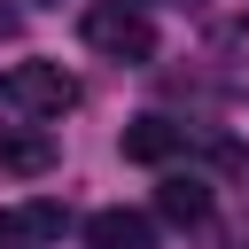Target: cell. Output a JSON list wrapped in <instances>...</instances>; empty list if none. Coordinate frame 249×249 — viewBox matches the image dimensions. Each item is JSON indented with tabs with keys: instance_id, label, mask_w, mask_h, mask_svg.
<instances>
[{
	"instance_id": "cell-2",
	"label": "cell",
	"mask_w": 249,
	"mask_h": 249,
	"mask_svg": "<svg viewBox=\"0 0 249 249\" xmlns=\"http://www.w3.org/2000/svg\"><path fill=\"white\" fill-rule=\"evenodd\" d=\"M86 47H101V54H117V62H148L156 54V23L140 16V8H86Z\"/></svg>"
},
{
	"instance_id": "cell-3",
	"label": "cell",
	"mask_w": 249,
	"mask_h": 249,
	"mask_svg": "<svg viewBox=\"0 0 249 249\" xmlns=\"http://www.w3.org/2000/svg\"><path fill=\"white\" fill-rule=\"evenodd\" d=\"M86 249H156V226L140 210H93L86 218Z\"/></svg>"
},
{
	"instance_id": "cell-5",
	"label": "cell",
	"mask_w": 249,
	"mask_h": 249,
	"mask_svg": "<svg viewBox=\"0 0 249 249\" xmlns=\"http://www.w3.org/2000/svg\"><path fill=\"white\" fill-rule=\"evenodd\" d=\"M23 241H62V202H23V210H0V249H23Z\"/></svg>"
},
{
	"instance_id": "cell-1",
	"label": "cell",
	"mask_w": 249,
	"mask_h": 249,
	"mask_svg": "<svg viewBox=\"0 0 249 249\" xmlns=\"http://www.w3.org/2000/svg\"><path fill=\"white\" fill-rule=\"evenodd\" d=\"M0 93H8V109H23V117H62V109H78V78H70L62 62H16V70L0 78Z\"/></svg>"
},
{
	"instance_id": "cell-7",
	"label": "cell",
	"mask_w": 249,
	"mask_h": 249,
	"mask_svg": "<svg viewBox=\"0 0 249 249\" xmlns=\"http://www.w3.org/2000/svg\"><path fill=\"white\" fill-rule=\"evenodd\" d=\"M156 210H163L171 226H195V218H210V187H202V179H163Z\"/></svg>"
},
{
	"instance_id": "cell-8",
	"label": "cell",
	"mask_w": 249,
	"mask_h": 249,
	"mask_svg": "<svg viewBox=\"0 0 249 249\" xmlns=\"http://www.w3.org/2000/svg\"><path fill=\"white\" fill-rule=\"evenodd\" d=\"M8 31H16V8H8V0H0V39H8Z\"/></svg>"
},
{
	"instance_id": "cell-4",
	"label": "cell",
	"mask_w": 249,
	"mask_h": 249,
	"mask_svg": "<svg viewBox=\"0 0 249 249\" xmlns=\"http://www.w3.org/2000/svg\"><path fill=\"white\" fill-rule=\"evenodd\" d=\"M179 140H187V132H179L171 117H132V124H124V163H171Z\"/></svg>"
},
{
	"instance_id": "cell-6",
	"label": "cell",
	"mask_w": 249,
	"mask_h": 249,
	"mask_svg": "<svg viewBox=\"0 0 249 249\" xmlns=\"http://www.w3.org/2000/svg\"><path fill=\"white\" fill-rule=\"evenodd\" d=\"M47 163H54V140H47V132H0V171L39 179Z\"/></svg>"
}]
</instances>
